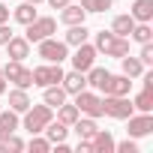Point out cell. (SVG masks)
Segmentation results:
<instances>
[{"label":"cell","instance_id":"6da1fadb","mask_svg":"<svg viewBox=\"0 0 153 153\" xmlns=\"http://www.w3.org/2000/svg\"><path fill=\"white\" fill-rule=\"evenodd\" d=\"M93 48L102 51L105 57H126V54H129V39H126V36H114L111 30H99Z\"/></svg>","mask_w":153,"mask_h":153},{"label":"cell","instance_id":"7a4b0ae2","mask_svg":"<svg viewBox=\"0 0 153 153\" xmlns=\"http://www.w3.org/2000/svg\"><path fill=\"white\" fill-rule=\"evenodd\" d=\"M48 120H54V108L51 105H30L27 111H24V129L30 132V135H39L45 126H48Z\"/></svg>","mask_w":153,"mask_h":153},{"label":"cell","instance_id":"3957f363","mask_svg":"<svg viewBox=\"0 0 153 153\" xmlns=\"http://www.w3.org/2000/svg\"><path fill=\"white\" fill-rule=\"evenodd\" d=\"M3 78L12 81L15 87L27 90V87H33V69H27L21 60H9V63L3 66Z\"/></svg>","mask_w":153,"mask_h":153},{"label":"cell","instance_id":"277c9868","mask_svg":"<svg viewBox=\"0 0 153 153\" xmlns=\"http://www.w3.org/2000/svg\"><path fill=\"white\" fill-rule=\"evenodd\" d=\"M36 45H39V57H42L45 63H60V60L69 57V45H66L63 39L48 36V39H39Z\"/></svg>","mask_w":153,"mask_h":153},{"label":"cell","instance_id":"5b68a950","mask_svg":"<svg viewBox=\"0 0 153 153\" xmlns=\"http://www.w3.org/2000/svg\"><path fill=\"white\" fill-rule=\"evenodd\" d=\"M102 114L105 117H114V120H126L129 114H135L129 96H105L102 99Z\"/></svg>","mask_w":153,"mask_h":153},{"label":"cell","instance_id":"8992f818","mask_svg":"<svg viewBox=\"0 0 153 153\" xmlns=\"http://www.w3.org/2000/svg\"><path fill=\"white\" fill-rule=\"evenodd\" d=\"M54 30H57V21L54 18H33L30 24H27V33H24V39L27 42H39V39H48V36H54Z\"/></svg>","mask_w":153,"mask_h":153},{"label":"cell","instance_id":"52a82bcc","mask_svg":"<svg viewBox=\"0 0 153 153\" xmlns=\"http://www.w3.org/2000/svg\"><path fill=\"white\" fill-rule=\"evenodd\" d=\"M60 81H63L60 63H45V66H36L33 69V84L36 87H51V84H60Z\"/></svg>","mask_w":153,"mask_h":153},{"label":"cell","instance_id":"ba28073f","mask_svg":"<svg viewBox=\"0 0 153 153\" xmlns=\"http://www.w3.org/2000/svg\"><path fill=\"white\" fill-rule=\"evenodd\" d=\"M75 108H78V114H87V117H102V99L90 93L87 87L81 93H75Z\"/></svg>","mask_w":153,"mask_h":153},{"label":"cell","instance_id":"9c48e42d","mask_svg":"<svg viewBox=\"0 0 153 153\" xmlns=\"http://www.w3.org/2000/svg\"><path fill=\"white\" fill-rule=\"evenodd\" d=\"M126 120H129V126H126V135H129V138H144V135L153 132V117H150V111L129 114Z\"/></svg>","mask_w":153,"mask_h":153},{"label":"cell","instance_id":"30bf717a","mask_svg":"<svg viewBox=\"0 0 153 153\" xmlns=\"http://www.w3.org/2000/svg\"><path fill=\"white\" fill-rule=\"evenodd\" d=\"M96 48L93 45H87V42H81V45H75V57H72V66L78 69V72H87L93 63H96Z\"/></svg>","mask_w":153,"mask_h":153},{"label":"cell","instance_id":"8fae6325","mask_svg":"<svg viewBox=\"0 0 153 153\" xmlns=\"http://www.w3.org/2000/svg\"><path fill=\"white\" fill-rule=\"evenodd\" d=\"M129 87H132V81L126 78V75H108L99 90L105 96H129Z\"/></svg>","mask_w":153,"mask_h":153},{"label":"cell","instance_id":"7c38bea8","mask_svg":"<svg viewBox=\"0 0 153 153\" xmlns=\"http://www.w3.org/2000/svg\"><path fill=\"white\" fill-rule=\"evenodd\" d=\"M60 87H63L66 93H72V96H75V93H81V90L87 87V78H84V72H78V69H72L69 75L63 72V81H60Z\"/></svg>","mask_w":153,"mask_h":153},{"label":"cell","instance_id":"4fadbf2b","mask_svg":"<svg viewBox=\"0 0 153 153\" xmlns=\"http://www.w3.org/2000/svg\"><path fill=\"white\" fill-rule=\"evenodd\" d=\"M114 135L108 132V129H96V135L90 138V147H93V153H111L114 150Z\"/></svg>","mask_w":153,"mask_h":153},{"label":"cell","instance_id":"5bb4252c","mask_svg":"<svg viewBox=\"0 0 153 153\" xmlns=\"http://www.w3.org/2000/svg\"><path fill=\"white\" fill-rule=\"evenodd\" d=\"M18 129V111H3V108H0V141H6L12 132Z\"/></svg>","mask_w":153,"mask_h":153},{"label":"cell","instance_id":"9a60e30c","mask_svg":"<svg viewBox=\"0 0 153 153\" xmlns=\"http://www.w3.org/2000/svg\"><path fill=\"white\" fill-rule=\"evenodd\" d=\"M6 51H9L12 60H24V57H30V42H27L24 36H12V39L6 42Z\"/></svg>","mask_w":153,"mask_h":153},{"label":"cell","instance_id":"2e32d148","mask_svg":"<svg viewBox=\"0 0 153 153\" xmlns=\"http://www.w3.org/2000/svg\"><path fill=\"white\" fill-rule=\"evenodd\" d=\"M84 18H87V12L81 9V6H75V3H66L63 9H60V21L63 24H84Z\"/></svg>","mask_w":153,"mask_h":153},{"label":"cell","instance_id":"e0dca14e","mask_svg":"<svg viewBox=\"0 0 153 153\" xmlns=\"http://www.w3.org/2000/svg\"><path fill=\"white\" fill-rule=\"evenodd\" d=\"M72 126H75V135H78V138H93L96 129H99L96 117H81V114H78V120H75Z\"/></svg>","mask_w":153,"mask_h":153},{"label":"cell","instance_id":"ac0fdd59","mask_svg":"<svg viewBox=\"0 0 153 153\" xmlns=\"http://www.w3.org/2000/svg\"><path fill=\"white\" fill-rule=\"evenodd\" d=\"M33 102H30V96H27V90H21V87H15V90H9V108L12 111H18V114H24L27 108H30Z\"/></svg>","mask_w":153,"mask_h":153},{"label":"cell","instance_id":"d6986e66","mask_svg":"<svg viewBox=\"0 0 153 153\" xmlns=\"http://www.w3.org/2000/svg\"><path fill=\"white\" fill-rule=\"evenodd\" d=\"M42 132H45V138H48L51 144H57V141H66V135H69L66 123H60V120H57V123H54V120H48V126H45Z\"/></svg>","mask_w":153,"mask_h":153},{"label":"cell","instance_id":"ffe728a7","mask_svg":"<svg viewBox=\"0 0 153 153\" xmlns=\"http://www.w3.org/2000/svg\"><path fill=\"white\" fill-rule=\"evenodd\" d=\"M129 15H132L135 21H150V18H153V0H135Z\"/></svg>","mask_w":153,"mask_h":153},{"label":"cell","instance_id":"44dd1931","mask_svg":"<svg viewBox=\"0 0 153 153\" xmlns=\"http://www.w3.org/2000/svg\"><path fill=\"white\" fill-rule=\"evenodd\" d=\"M132 27H135V18H132V15H117L114 24H111V33H114V36H129Z\"/></svg>","mask_w":153,"mask_h":153},{"label":"cell","instance_id":"7402d4cb","mask_svg":"<svg viewBox=\"0 0 153 153\" xmlns=\"http://www.w3.org/2000/svg\"><path fill=\"white\" fill-rule=\"evenodd\" d=\"M138 45H144V42H153V30H150V21H135V27H132V33H129Z\"/></svg>","mask_w":153,"mask_h":153},{"label":"cell","instance_id":"603a6c76","mask_svg":"<svg viewBox=\"0 0 153 153\" xmlns=\"http://www.w3.org/2000/svg\"><path fill=\"white\" fill-rule=\"evenodd\" d=\"M66 90L60 87V84H51V87H45V105H51V108H57V105H63L66 102Z\"/></svg>","mask_w":153,"mask_h":153},{"label":"cell","instance_id":"cb8c5ba5","mask_svg":"<svg viewBox=\"0 0 153 153\" xmlns=\"http://www.w3.org/2000/svg\"><path fill=\"white\" fill-rule=\"evenodd\" d=\"M87 36H90V30H87L84 24H72L63 42H66V45H81V42H87Z\"/></svg>","mask_w":153,"mask_h":153},{"label":"cell","instance_id":"d4e9b609","mask_svg":"<svg viewBox=\"0 0 153 153\" xmlns=\"http://www.w3.org/2000/svg\"><path fill=\"white\" fill-rule=\"evenodd\" d=\"M108 75H111L108 69H102V66H90L84 78H87V84H90V87H96V90H99V87L105 84V78H108Z\"/></svg>","mask_w":153,"mask_h":153},{"label":"cell","instance_id":"484cf974","mask_svg":"<svg viewBox=\"0 0 153 153\" xmlns=\"http://www.w3.org/2000/svg\"><path fill=\"white\" fill-rule=\"evenodd\" d=\"M120 60H123V75H126V78H138V75L144 72V63H141L138 57H129V54H126V57H120Z\"/></svg>","mask_w":153,"mask_h":153},{"label":"cell","instance_id":"4316f807","mask_svg":"<svg viewBox=\"0 0 153 153\" xmlns=\"http://www.w3.org/2000/svg\"><path fill=\"white\" fill-rule=\"evenodd\" d=\"M12 15H15V21H18V24H24V27H27V24L36 18V9H33V3H27V0H24V3H21Z\"/></svg>","mask_w":153,"mask_h":153},{"label":"cell","instance_id":"83f0119b","mask_svg":"<svg viewBox=\"0 0 153 153\" xmlns=\"http://www.w3.org/2000/svg\"><path fill=\"white\" fill-rule=\"evenodd\" d=\"M132 108H138V111H153V90L144 87V90L132 99Z\"/></svg>","mask_w":153,"mask_h":153},{"label":"cell","instance_id":"f1b7e54d","mask_svg":"<svg viewBox=\"0 0 153 153\" xmlns=\"http://www.w3.org/2000/svg\"><path fill=\"white\" fill-rule=\"evenodd\" d=\"M57 120L60 123H66V126H72L75 120H78V108H75V105H57Z\"/></svg>","mask_w":153,"mask_h":153},{"label":"cell","instance_id":"f546056e","mask_svg":"<svg viewBox=\"0 0 153 153\" xmlns=\"http://www.w3.org/2000/svg\"><path fill=\"white\" fill-rule=\"evenodd\" d=\"M114 0H81V9L84 12H108Z\"/></svg>","mask_w":153,"mask_h":153},{"label":"cell","instance_id":"4dcf8cb0","mask_svg":"<svg viewBox=\"0 0 153 153\" xmlns=\"http://www.w3.org/2000/svg\"><path fill=\"white\" fill-rule=\"evenodd\" d=\"M33 153H48L51 150V141L48 138H39V135H30V144H27Z\"/></svg>","mask_w":153,"mask_h":153},{"label":"cell","instance_id":"1f68e13d","mask_svg":"<svg viewBox=\"0 0 153 153\" xmlns=\"http://www.w3.org/2000/svg\"><path fill=\"white\" fill-rule=\"evenodd\" d=\"M138 60H141L144 66H153V45H150V42H144V45H141V54H138Z\"/></svg>","mask_w":153,"mask_h":153},{"label":"cell","instance_id":"d6a6232c","mask_svg":"<svg viewBox=\"0 0 153 153\" xmlns=\"http://www.w3.org/2000/svg\"><path fill=\"white\" fill-rule=\"evenodd\" d=\"M114 150H117V153H138V144H135L132 138H126V141L114 144Z\"/></svg>","mask_w":153,"mask_h":153},{"label":"cell","instance_id":"836d02e7","mask_svg":"<svg viewBox=\"0 0 153 153\" xmlns=\"http://www.w3.org/2000/svg\"><path fill=\"white\" fill-rule=\"evenodd\" d=\"M3 147H6V150H24V141H21V138H18L15 132H12V135H9V138L3 141Z\"/></svg>","mask_w":153,"mask_h":153},{"label":"cell","instance_id":"e575fe53","mask_svg":"<svg viewBox=\"0 0 153 153\" xmlns=\"http://www.w3.org/2000/svg\"><path fill=\"white\" fill-rule=\"evenodd\" d=\"M12 36H15V33H12V30H9L6 24H0V45H6V42L12 39Z\"/></svg>","mask_w":153,"mask_h":153},{"label":"cell","instance_id":"d590c367","mask_svg":"<svg viewBox=\"0 0 153 153\" xmlns=\"http://www.w3.org/2000/svg\"><path fill=\"white\" fill-rule=\"evenodd\" d=\"M6 21H9V9L0 3V24H6Z\"/></svg>","mask_w":153,"mask_h":153},{"label":"cell","instance_id":"8d00e7d4","mask_svg":"<svg viewBox=\"0 0 153 153\" xmlns=\"http://www.w3.org/2000/svg\"><path fill=\"white\" fill-rule=\"evenodd\" d=\"M48 3H51V6H54V9H63V6H66V3H72V0H48Z\"/></svg>","mask_w":153,"mask_h":153},{"label":"cell","instance_id":"74e56055","mask_svg":"<svg viewBox=\"0 0 153 153\" xmlns=\"http://www.w3.org/2000/svg\"><path fill=\"white\" fill-rule=\"evenodd\" d=\"M0 93H6V78H3V66H0Z\"/></svg>","mask_w":153,"mask_h":153},{"label":"cell","instance_id":"f35d334b","mask_svg":"<svg viewBox=\"0 0 153 153\" xmlns=\"http://www.w3.org/2000/svg\"><path fill=\"white\" fill-rule=\"evenodd\" d=\"M27 3H33V6H36V3H42V0H27Z\"/></svg>","mask_w":153,"mask_h":153},{"label":"cell","instance_id":"ab89813d","mask_svg":"<svg viewBox=\"0 0 153 153\" xmlns=\"http://www.w3.org/2000/svg\"><path fill=\"white\" fill-rule=\"evenodd\" d=\"M3 150H6V147H3V141H0V153H3Z\"/></svg>","mask_w":153,"mask_h":153}]
</instances>
